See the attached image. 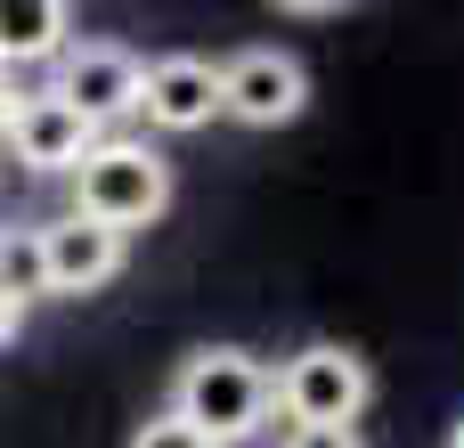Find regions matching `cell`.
<instances>
[{
	"instance_id": "4",
	"label": "cell",
	"mask_w": 464,
	"mask_h": 448,
	"mask_svg": "<svg viewBox=\"0 0 464 448\" xmlns=\"http://www.w3.org/2000/svg\"><path fill=\"white\" fill-rule=\"evenodd\" d=\"M139 82H147V57L139 49H122V41H65V57L49 65V90L106 139L122 114H139Z\"/></svg>"
},
{
	"instance_id": "6",
	"label": "cell",
	"mask_w": 464,
	"mask_h": 448,
	"mask_svg": "<svg viewBox=\"0 0 464 448\" xmlns=\"http://www.w3.org/2000/svg\"><path fill=\"white\" fill-rule=\"evenodd\" d=\"M33 245H41V294H65V302L114 286L122 261H130V237H114V229H98V220H73V212L41 220Z\"/></svg>"
},
{
	"instance_id": "13",
	"label": "cell",
	"mask_w": 464,
	"mask_h": 448,
	"mask_svg": "<svg viewBox=\"0 0 464 448\" xmlns=\"http://www.w3.org/2000/svg\"><path fill=\"white\" fill-rule=\"evenodd\" d=\"M16 326H24V302H8V294H0V351L16 343Z\"/></svg>"
},
{
	"instance_id": "10",
	"label": "cell",
	"mask_w": 464,
	"mask_h": 448,
	"mask_svg": "<svg viewBox=\"0 0 464 448\" xmlns=\"http://www.w3.org/2000/svg\"><path fill=\"white\" fill-rule=\"evenodd\" d=\"M0 294L8 302L41 294V245H33V229H0Z\"/></svg>"
},
{
	"instance_id": "8",
	"label": "cell",
	"mask_w": 464,
	"mask_h": 448,
	"mask_svg": "<svg viewBox=\"0 0 464 448\" xmlns=\"http://www.w3.org/2000/svg\"><path fill=\"white\" fill-rule=\"evenodd\" d=\"M139 114L171 139L188 131H212L220 122V65L196 57V49H171V57H147V82H139Z\"/></svg>"
},
{
	"instance_id": "3",
	"label": "cell",
	"mask_w": 464,
	"mask_h": 448,
	"mask_svg": "<svg viewBox=\"0 0 464 448\" xmlns=\"http://www.w3.org/2000/svg\"><path fill=\"white\" fill-rule=\"evenodd\" d=\"M269 384H277V416L294 433H351L375 400V375L351 343H302Z\"/></svg>"
},
{
	"instance_id": "1",
	"label": "cell",
	"mask_w": 464,
	"mask_h": 448,
	"mask_svg": "<svg viewBox=\"0 0 464 448\" xmlns=\"http://www.w3.org/2000/svg\"><path fill=\"white\" fill-rule=\"evenodd\" d=\"M163 408H171L179 424H196L212 448H237V441H253V433L277 416V384H269V367H261L253 351H237V343H204V351L179 359Z\"/></svg>"
},
{
	"instance_id": "12",
	"label": "cell",
	"mask_w": 464,
	"mask_h": 448,
	"mask_svg": "<svg viewBox=\"0 0 464 448\" xmlns=\"http://www.w3.org/2000/svg\"><path fill=\"white\" fill-rule=\"evenodd\" d=\"M285 448H359V433H285Z\"/></svg>"
},
{
	"instance_id": "11",
	"label": "cell",
	"mask_w": 464,
	"mask_h": 448,
	"mask_svg": "<svg viewBox=\"0 0 464 448\" xmlns=\"http://www.w3.org/2000/svg\"><path fill=\"white\" fill-rule=\"evenodd\" d=\"M130 448H212V441H204L196 424H179L171 408H155V416H147V424L130 433Z\"/></svg>"
},
{
	"instance_id": "7",
	"label": "cell",
	"mask_w": 464,
	"mask_h": 448,
	"mask_svg": "<svg viewBox=\"0 0 464 448\" xmlns=\"http://www.w3.org/2000/svg\"><path fill=\"white\" fill-rule=\"evenodd\" d=\"M8 155L24 163V171H41V180H73L82 171V155L98 147V131L41 82V90H16V114H8Z\"/></svg>"
},
{
	"instance_id": "15",
	"label": "cell",
	"mask_w": 464,
	"mask_h": 448,
	"mask_svg": "<svg viewBox=\"0 0 464 448\" xmlns=\"http://www.w3.org/2000/svg\"><path fill=\"white\" fill-rule=\"evenodd\" d=\"M449 448H464V416H457V424H449Z\"/></svg>"
},
{
	"instance_id": "5",
	"label": "cell",
	"mask_w": 464,
	"mask_h": 448,
	"mask_svg": "<svg viewBox=\"0 0 464 448\" xmlns=\"http://www.w3.org/2000/svg\"><path fill=\"white\" fill-rule=\"evenodd\" d=\"M302 106H310V73H302L294 49L245 41L237 57H220V114H228V122H245V131H285V122H302Z\"/></svg>"
},
{
	"instance_id": "14",
	"label": "cell",
	"mask_w": 464,
	"mask_h": 448,
	"mask_svg": "<svg viewBox=\"0 0 464 448\" xmlns=\"http://www.w3.org/2000/svg\"><path fill=\"white\" fill-rule=\"evenodd\" d=\"M8 114H16V73H0V131H8Z\"/></svg>"
},
{
	"instance_id": "2",
	"label": "cell",
	"mask_w": 464,
	"mask_h": 448,
	"mask_svg": "<svg viewBox=\"0 0 464 448\" xmlns=\"http://www.w3.org/2000/svg\"><path fill=\"white\" fill-rule=\"evenodd\" d=\"M163 212H171V163H163V147L106 131L82 155V171H73V220H98V229L130 237V229H147Z\"/></svg>"
},
{
	"instance_id": "9",
	"label": "cell",
	"mask_w": 464,
	"mask_h": 448,
	"mask_svg": "<svg viewBox=\"0 0 464 448\" xmlns=\"http://www.w3.org/2000/svg\"><path fill=\"white\" fill-rule=\"evenodd\" d=\"M65 41H73V8L65 0H0V73L57 65Z\"/></svg>"
}]
</instances>
